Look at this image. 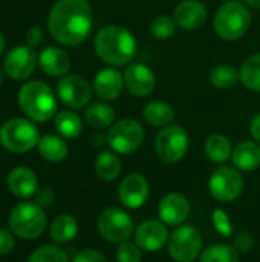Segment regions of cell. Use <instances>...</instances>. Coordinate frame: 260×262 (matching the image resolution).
I'll list each match as a JSON object with an SVG mask.
<instances>
[{
    "mask_svg": "<svg viewBox=\"0 0 260 262\" xmlns=\"http://www.w3.org/2000/svg\"><path fill=\"white\" fill-rule=\"evenodd\" d=\"M93 169L95 173L100 180L103 181H115L123 170V163L118 157V154H115L113 150H104L101 154L97 155L95 163H93Z\"/></svg>",
    "mask_w": 260,
    "mask_h": 262,
    "instance_id": "24",
    "label": "cell"
},
{
    "mask_svg": "<svg viewBox=\"0 0 260 262\" xmlns=\"http://www.w3.org/2000/svg\"><path fill=\"white\" fill-rule=\"evenodd\" d=\"M55 201V192L51 186H44L37 190L35 193V203L40 204L41 207H49Z\"/></svg>",
    "mask_w": 260,
    "mask_h": 262,
    "instance_id": "38",
    "label": "cell"
},
{
    "mask_svg": "<svg viewBox=\"0 0 260 262\" xmlns=\"http://www.w3.org/2000/svg\"><path fill=\"white\" fill-rule=\"evenodd\" d=\"M17 101L21 112L32 121L44 123L57 115V95L49 84L40 80L25 83L18 91Z\"/></svg>",
    "mask_w": 260,
    "mask_h": 262,
    "instance_id": "3",
    "label": "cell"
},
{
    "mask_svg": "<svg viewBox=\"0 0 260 262\" xmlns=\"http://www.w3.org/2000/svg\"><path fill=\"white\" fill-rule=\"evenodd\" d=\"M167 250L176 262H193L202 252V236L195 226L181 224L170 233Z\"/></svg>",
    "mask_w": 260,
    "mask_h": 262,
    "instance_id": "10",
    "label": "cell"
},
{
    "mask_svg": "<svg viewBox=\"0 0 260 262\" xmlns=\"http://www.w3.org/2000/svg\"><path fill=\"white\" fill-rule=\"evenodd\" d=\"M150 195V186L144 175L129 173L123 178L118 187L120 201L129 209H139L146 204Z\"/></svg>",
    "mask_w": 260,
    "mask_h": 262,
    "instance_id": "16",
    "label": "cell"
},
{
    "mask_svg": "<svg viewBox=\"0 0 260 262\" xmlns=\"http://www.w3.org/2000/svg\"><path fill=\"white\" fill-rule=\"evenodd\" d=\"M93 48L97 55L113 68L130 64L136 55L138 43L133 34L124 26L107 25L98 31Z\"/></svg>",
    "mask_w": 260,
    "mask_h": 262,
    "instance_id": "2",
    "label": "cell"
},
{
    "mask_svg": "<svg viewBox=\"0 0 260 262\" xmlns=\"http://www.w3.org/2000/svg\"><path fill=\"white\" fill-rule=\"evenodd\" d=\"M6 186L9 192L21 200H28L38 190V178L35 172L25 166L14 167L6 177Z\"/></svg>",
    "mask_w": 260,
    "mask_h": 262,
    "instance_id": "20",
    "label": "cell"
},
{
    "mask_svg": "<svg viewBox=\"0 0 260 262\" xmlns=\"http://www.w3.org/2000/svg\"><path fill=\"white\" fill-rule=\"evenodd\" d=\"M38 66L49 77H64L70 71V57L60 48L48 46L38 54Z\"/></svg>",
    "mask_w": 260,
    "mask_h": 262,
    "instance_id": "21",
    "label": "cell"
},
{
    "mask_svg": "<svg viewBox=\"0 0 260 262\" xmlns=\"http://www.w3.org/2000/svg\"><path fill=\"white\" fill-rule=\"evenodd\" d=\"M40 130L29 118L14 117L0 127V144L11 154H26L38 146Z\"/></svg>",
    "mask_w": 260,
    "mask_h": 262,
    "instance_id": "6",
    "label": "cell"
},
{
    "mask_svg": "<svg viewBox=\"0 0 260 262\" xmlns=\"http://www.w3.org/2000/svg\"><path fill=\"white\" fill-rule=\"evenodd\" d=\"M238 252H248L253 247V236L248 233H239L234 238V246H233Z\"/></svg>",
    "mask_w": 260,
    "mask_h": 262,
    "instance_id": "40",
    "label": "cell"
},
{
    "mask_svg": "<svg viewBox=\"0 0 260 262\" xmlns=\"http://www.w3.org/2000/svg\"><path fill=\"white\" fill-rule=\"evenodd\" d=\"M188 144V132L182 126L172 123L158 132L155 138V152L161 161L173 164L187 155Z\"/></svg>",
    "mask_w": 260,
    "mask_h": 262,
    "instance_id": "7",
    "label": "cell"
},
{
    "mask_svg": "<svg viewBox=\"0 0 260 262\" xmlns=\"http://www.w3.org/2000/svg\"><path fill=\"white\" fill-rule=\"evenodd\" d=\"M15 247L14 233L5 227H0V255H8Z\"/></svg>",
    "mask_w": 260,
    "mask_h": 262,
    "instance_id": "36",
    "label": "cell"
},
{
    "mask_svg": "<svg viewBox=\"0 0 260 262\" xmlns=\"http://www.w3.org/2000/svg\"><path fill=\"white\" fill-rule=\"evenodd\" d=\"M231 161L241 172H253L260 167V144L256 141H242L233 149Z\"/></svg>",
    "mask_w": 260,
    "mask_h": 262,
    "instance_id": "22",
    "label": "cell"
},
{
    "mask_svg": "<svg viewBox=\"0 0 260 262\" xmlns=\"http://www.w3.org/2000/svg\"><path fill=\"white\" fill-rule=\"evenodd\" d=\"M176 28L178 26H176V21L173 17L158 15L150 25V32L156 40H169L176 32Z\"/></svg>",
    "mask_w": 260,
    "mask_h": 262,
    "instance_id": "34",
    "label": "cell"
},
{
    "mask_svg": "<svg viewBox=\"0 0 260 262\" xmlns=\"http://www.w3.org/2000/svg\"><path fill=\"white\" fill-rule=\"evenodd\" d=\"M43 41V31L38 26H32L26 32V45L31 48H37Z\"/></svg>",
    "mask_w": 260,
    "mask_h": 262,
    "instance_id": "39",
    "label": "cell"
},
{
    "mask_svg": "<svg viewBox=\"0 0 260 262\" xmlns=\"http://www.w3.org/2000/svg\"><path fill=\"white\" fill-rule=\"evenodd\" d=\"M250 134H251L253 140L260 144V114L253 117V120L250 123Z\"/></svg>",
    "mask_w": 260,
    "mask_h": 262,
    "instance_id": "41",
    "label": "cell"
},
{
    "mask_svg": "<svg viewBox=\"0 0 260 262\" xmlns=\"http://www.w3.org/2000/svg\"><path fill=\"white\" fill-rule=\"evenodd\" d=\"M239 81L245 89L260 92V54L248 57L239 69Z\"/></svg>",
    "mask_w": 260,
    "mask_h": 262,
    "instance_id": "30",
    "label": "cell"
},
{
    "mask_svg": "<svg viewBox=\"0 0 260 262\" xmlns=\"http://www.w3.org/2000/svg\"><path fill=\"white\" fill-rule=\"evenodd\" d=\"M3 74H5V72L0 69V86H2V83H3Z\"/></svg>",
    "mask_w": 260,
    "mask_h": 262,
    "instance_id": "44",
    "label": "cell"
},
{
    "mask_svg": "<svg viewBox=\"0 0 260 262\" xmlns=\"http://www.w3.org/2000/svg\"><path fill=\"white\" fill-rule=\"evenodd\" d=\"M242 190V173L239 169L231 166H219L208 180V192L219 203H231L238 200Z\"/></svg>",
    "mask_w": 260,
    "mask_h": 262,
    "instance_id": "11",
    "label": "cell"
},
{
    "mask_svg": "<svg viewBox=\"0 0 260 262\" xmlns=\"http://www.w3.org/2000/svg\"><path fill=\"white\" fill-rule=\"evenodd\" d=\"M93 92L101 101H115L124 89V75L115 68H104L93 78Z\"/></svg>",
    "mask_w": 260,
    "mask_h": 262,
    "instance_id": "18",
    "label": "cell"
},
{
    "mask_svg": "<svg viewBox=\"0 0 260 262\" xmlns=\"http://www.w3.org/2000/svg\"><path fill=\"white\" fill-rule=\"evenodd\" d=\"M190 213V203L188 200L178 192L167 193L158 204V216L159 220L167 224L178 227L185 223Z\"/></svg>",
    "mask_w": 260,
    "mask_h": 262,
    "instance_id": "17",
    "label": "cell"
},
{
    "mask_svg": "<svg viewBox=\"0 0 260 262\" xmlns=\"http://www.w3.org/2000/svg\"><path fill=\"white\" fill-rule=\"evenodd\" d=\"M210 83L216 89H231L239 81V69L228 63L218 64L210 72Z\"/></svg>",
    "mask_w": 260,
    "mask_h": 262,
    "instance_id": "31",
    "label": "cell"
},
{
    "mask_svg": "<svg viewBox=\"0 0 260 262\" xmlns=\"http://www.w3.org/2000/svg\"><path fill=\"white\" fill-rule=\"evenodd\" d=\"M144 127L133 118H123L113 123L107 132V146L120 155L135 152L144 141Z\"/></svg>",
    "mask_w": 260,
    "mask_h": 262,
    "instance_id": "9",
    "label": "cell"
},
{
    "mask_svg": "<svg viewBox=\"0 0 260 262\" xmlns=\"http://www.w3.org/2000/svg\"><path fill=\"white\" fill-rule=\"evenodd\" d=\"M247 6L254 8V9H260V0H242Z\"/></svg>",
    "mask_w": 260,
    "mask_h": 262,
    "instance_id": "42",
    "label": "cell"
},
{
    "mask_svg": "<svg viewBox=\"0 0 260 262\" xmlns=\"http://www.w3.org/2000/svg\"><path fill=\"white\" fill-rule=\"evenodd\" d=\"M49 233H51L52 241L57 244L70 243L78 235V223L72 215L61 213L52 220L51 227H49Z\"/></svg>",
    "mask_w": 260,
    "mask_h": 262,
    "instance_id": "26",
    "label": "cell"
},
{
    "mask_svg": "<svg viewBox=\"0 0 260 262\" xmlns=\"http://www.w3.org/2000/svg\"><path fill=\"white\" fill-rule=\"evenodd\" d=\"M133 238L141 250L158 252L169 243L170 233L167 224H164L161 220H147L135 229Z\"/></svg>",
    "mask_w": 260,
    "mask_h": 262,
    "instance_id": "14",
    "label": "cell"
},
{
    "mask_svg": "<svg viewBox=\"0 0 260 262\" xmlns=\"http://www.w3.org/2000/svg\"><path fill=\"white\" fill-rule=\"evenodd\" d=\"M5 45H6L5 37H3V34L0 32V54H2V52H3V49H5Z\"/></svg>",
    "mask_w": 260,
    "mask_h": 262,
    "instance_id": "43",
    "label": "cell"
},
{
    "mask_svg": "<svg viewBox=\"0 0 260 262\" xmlns=\"http://www.w3.org/2000/svg\"><path fill=\"white\" fill-rule=\"evenodd\" d=\"M143 117H144L146 123H149L150 126L162 129V127L173 123L175 111L169 103L161 101V100H153V101H149L144 106Z\"/></svg>",
    "mask_w": 260,
    "mask_h": 262,
    "instance_id": "25",
    "label": "cell"
},
{
    "mask_svg": "<svg viewBox=\"0 0 260 262\" xmlns=\"http://www.w3.org/2000/svg\"><path fill=\"white\" fill-rule=\"evenodd\" d=\"M93 88L86 78L77 74H67L57 84V97L70 109H83L90 101Z\"/></svg>",
    "mask_w": 260,
    "mask_h": 262,
    "instance_id": "12",
    "label": "cell"
},
{
    "mask_svg": "<svg viewBox=\"0 0 260 262\" xmlns=\"http://www.w3.org/2000/svg\"><path fill=\"white\" fill-rule=\"evenodd\" d=\"M84 121L97 130L109 129L115 123V111L106 101L93 103L84 111Z\"/></svg>",
    "mask_w": 260,
    "mask_h": 262,
    "instance_id": "28",
    "label": "cell"
},
{
    "mask_svg": "<svg viewBox=\"0 0 260 262\" xmlns=\"http://www.w3.org/2000/svg\"><path fill=\"white\" fill-rule=\"evenodd\" d=\"M72 262H109L107 258L100 253L98 250L93 249H84L81 252H78L75 255V258L72 259Z\"/></svg>",
    "mask_w": 260,
    "mask_h": 262,
    "instance_id": "37",
    "label": "cell"
},
{
    "mask_svg": "<svg viewBox=\"0 0 260 262\" xmlns=\"http://www.w3.org/2000/svg\"><path fill=\"white\" fill-rule=\"evenodd\" d=\"M11 232L20 239H37L46 230V215L40 204L35 201H23L15 204L8 218Z\"/></svg>",
    "mask_w": 260,
    "mask_h": 262,
    "instance_id": "5",
    "label": "cell"
},
{
    "mask_svg": "<svg viewBox=\"0 0 260 262\" xmlns=\"http://www.w3.org/2000/svg\"><path fill=\"white\" fill-rule=\"evenodd\" d=\"M92 26V8L87 0H57L48 15L51 35L64 46L84 43Z\"/></svg>",
    "mask_w": 260,
    "mask_h": 262,
    "instance_id": "1",
    "label": "cell"
},
{
    "mask_svg": "<svg viewBox=\"0 0 260 262\" xmlns=\"http://www.w3.org/2000/svg\"><path fill=\"white\" fill-rule=\"evenodd\" d=\"M143 253L136 243H121L116 250V261L118 262H141Z\"/></svg>",
    "mask_w": 260,
    "mask_h": 262,
    "instance_id": "35",
    "label": "cell"
},
{
    "mask_svg": "<svg viewBox=\"0 0 260 262\" xmlns=\"http://www.w3.org/2000/svg\"><path fill=\"white\" fill-rule=\"evenodd\" d=\"M204 152L210 161L216 164H224L231 158L233 146L228 137H225L224 134H213L205 140Z\"/></svg>",
    "mask_w": 260,
    "mask_h": 262,
    "instance_id": "27",
    "label": "cell"
},
{
    "mask_svg": "<svg viewBox=\"0 0 260 262\" xmlns=\"http://www.w3.org/2000/svg\"><path fill=\"white\" fill-rule=\"evenodd\" d=\"M251 26V12L241 0L224 3L215 14L213 28L219 38L234 41L242 38Z\"/></svg>",
    "mask_w": 260,
    "mask_h": 262,
    "instance_id": "4",
    "label": "cell"
},
{
    "mask_svg": "<svg viewBox=\"0 0 260 262\" xmlns=\"http://www.w3.org/2000/svg\"><path fill=\"white\" fill-rule=\"evenodd\" d=\"M123 75L124 88L135 97H149L156 88V77L153 71L144 63H130Z\"/></svg>",
    "mask_w": 260,
    "mask_h": 262,
    "instance_id": "15",
    "label": "cell"
},
{
    "mask_svg": "<svg viewBox=\"0 0 260 262\" xmlns=\"http://www.w3.org/2000/svg\"><path fill=\"white\" fill-rule=\"evenodd\" d=\"M28 262H69L67 255L57 246H40L28 258Z\"/></svg>",
    "mask_w": 260,
    "mask_h": 262,
    "instance_id": "33",
    "label": "cell"
},
{
    "mask_svg": "<svg viewBox=\"0 0 260 262\" xmlns=\"http://www.w3.org/2000/svg\"><path fill=\"white\" fill-rule=\"evenodd\" d=\"M208 17L207 8L198 0H182L173 11L176 26L185 31H195L205 25Z\"/></svg>",
    "mask_w": 260,
    "mask_h": 262,
    "instance_id": "19",
    "label": "cell"
},
{
    "mask_svg": "<svg viewBox=\"0 0 260 262\" xmlns=\"http://www.w3.org/2000/svg\"><path fill=\"white\" fill-rule=\"evenodd\" d=\"M97 227L103 239L112 244H121L129 241L135 233L133 220L127 212L118 207L104 209L97 221Z\"/></svg>",
    "mask_w": 260,
    "mask_h": 262,
    "instance_id": "8",
    "label": "cell"
},
{
    "mask_svg": "<svg viewBox=\"0 0 260 262\" xmlns=\"http://www.w3.org/2000/svg\"><path fill=\"white\" fill-rule=\"evenodd\" d=\"M199 262H239V256L233 246L213 244L201 252Z\"/></svg>",
    "mask_w": 260,
    "mask_h": 262,
    "instance_id": "32",
    "label": "cell"
},
{
    "mask_svg": "<svg viewBox=\"0 0 260 262\" xmlns=\"http://www.w3.org/2000/svg\"><path fill=\"white\" fill-rule=\"evenodd\" d=\"M54 126L60 137L64 140H74L83 132V121L74 111H61L54 117Z\"/></svg>",
    "mask_w": 260,
    "mask_h": 262,
    "instance_id": "29",
    "label": "cell"
},
{
    "mask_svg": "<svg viewBox=\"0 0 260 262\" xmlns=\"http://www.w3.org/2000/svg\"><path fill=\"white\" fill-rule=\"evenodd\" d=\"M38 64V55L31 46L12 48L3 60V72L12 80H26Z\"/></svg>",
    "mask_w": 260,
    "mask_h": 262,
    "instance_id": "13",
    "label": "cell"
},
{
    "mask_svg": "<svg viewBox=\"0 0 260 262\" xmlns=\"http://www.w3.org/2000/svg\"><path fill=\"white\" fill-rule=\"evenodd\" d=\"M37 149L40 157L49 163H60L69 154V146L66 140L60 135H52V134L41 137Z\"/></svg>",
    "mask_w": 260,
    "mask_h": 262,
    "instance_id": "23",
    "label": "cell"
}]
</instances>
